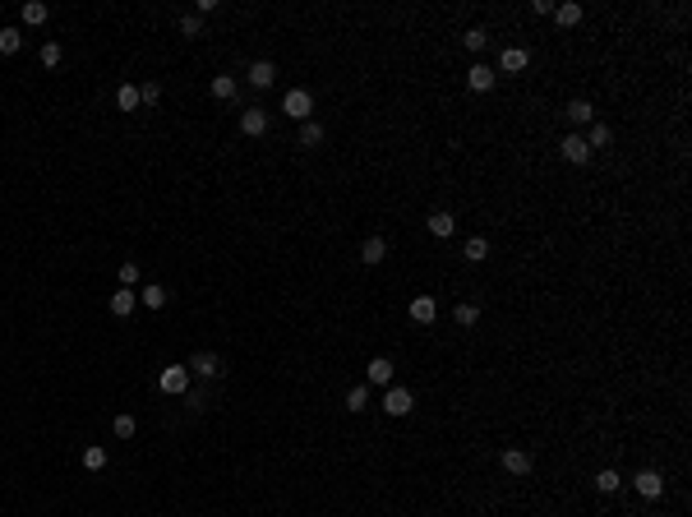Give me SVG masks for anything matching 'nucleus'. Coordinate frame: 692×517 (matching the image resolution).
Segmentation results:
<instances>
[{
  "instance_id": "nucleus-1",
  "label": "nucleus",
  "mask_w": 692,
  "mask_h": 517,
  "mask_svg": "<svg viewBox=\"0 0 692 517\" xmlns=\"http://www.w3.org/2000/svg\"><path fill=\"white\" fill-rule=\"evenodd\" d=\"M189 379H194V375H189L185 365H166L157 384H162V393H171V397H185V393H189Z\"/></svg>"
},
{
  "instance_id": "nucleus-2",
  "label": "nucleus",
  "mask_w": 692,
  "mask_h": 517,
  "mask_svg": "<svg viewBox=\"0 0 692 517\" xmlns=\"http://www.w3.org/2000/svg\"><path fill=\"white\" fill-rule=\"evenodd\" d=\"M282 111L291 116V121H300V125H305V121H309V111H314V98H309L305 88H291V93L282 98Z\"/></svg>"
},
{
  "instance_id": "nucleus-3",
  "label": "nucleus",
  "mask_w": 692,
  "mask_h": 517,
  "mask_svg": "<svg viewBox=\"0 0 692 517\" xmlns=\"http://www.w3.org/2000/svg\"><path fill=\"white\" fill-rule=\"evenodd\" d=\"M632 490H637L642 499H660V495H665V476H660L656 466H646V471L632 476Z\"/></svg>"
},
{
  "instance_id": "nucleus-4",
  "label": "nucleus",
  "mask_w": 692,
  "mask_h": 517,
  "mask_svg": "<svg viewBox=\"0 0 692 517\" xmlns=\"http://www.w3.org/2000/svg\"><path fill=\"white\" fill-rule=\"evenodd\" d=\"M185 370H189V375H203V379H217L222 375V356L217 351H194Z\"/></svg>"
},
{
  "instance_id": "nucleus-5",
  "label": "nucleus",
  "mask_w": 692,
  "mask_h": 517,
  "mask_svg": "<svg viewBox=\"0 0 692 517\" xmlns=\"http://www.w3.org/2000/svg\"><path fill=\"white\" fill-rule=\"evenodd\" d=\"M559 153L568 157L572 166H586V162H591V148H586V134H568V139L559 143Z\"/></svg>"
},
{
  "instance_id": "nucleus-6",
  "label": "nucleus",
  "mask_w": 692,
  "mask_h": 517,
  "mask_svg": "<svg viewBox=\"0 0 692 517\" xmlns=\"http://www.w3.org/2000/svg\"><path fill=\"white\" fill-rule=\"evenodd\" d=\"M531 466H536V457H531L527 448H503V471L508 476H531Z\"/></svg>"
},
{
  "instance_id": "nucleus-7",
  "label": "nucleus",
  "mask_w": 692,
  "mask_h": 517,
  "mask_svg": "<svg viewBox=\"0 0 692 517\" xmlns=\"http://www.w3.org/2000/svg\"><path fill=\"white\" fill-rule=\"evenodd\" d=\"M411 407H416L411 388H388V397H384V411H388V416H411Z\"/></svg>"
},
{
  "instance_id": "nucleus-8",
  "label": "nucleus",
  "mask_w": 692,
  "mask_h": 517,
  "mask_svg": "<svg viewBox=\"0 0 692 517\" xmlns=\"http://www.w3.org/2000/svg\"><path fill=\"white\" fill-rule=\"evenodd\" d=\"M466 83H471V93H489V88L498 83V74H494L489 65H484V60H475V65L466 69Z\"/></svg>"
},
{
  "instance_id": "nucleus-9",
  "label": "nucleus",
  "mask_w": 692,
  "mask_h": 517,
  "mask_svg": "<svg viewBox=\"0 0 692 517\" xmlns=\"http://www.w3.org/2000/svg\"><path fill=\"white\" fill-rule=\"evenodd\" d=\"M527 65H531V51H527V46H508V51L498 55V69H503V74H522Z\"/></svg>"
},
{
  "instance_id": "nucleus-10",
  "label": "nucleus",
  "mask_w": 692,
  "mask_h": 517,
  "mask_svg": "<svg viewBox=\"0 0 692 517\" xmlns=\"http://www.w3.org/2000/svg\"><path fill=\"white\" fill-rule=\"evenodd\" d=\"M245 79H250L254 88H273V83H277V65H273V60H254Z\"/></svg>"
},
{
  "instance_id": "nucleus-11",
  "label": "nucleus",
  "mask_w": 692,
  "mask_h": 517,
  "mask_svg": "<svg viewBox=\"0 0 692 517\" xmlns=\"http://www.w3.org/2000/svg\"><path fill=\"white\" fill-rule=\"evenodd\" d=\"M563 116H568V121L577 125V130H582V125H591V121H595V107H591L586 98H572L568 107H563Z\"/></svg>"
},
{
  "instance_id": "nucleus-12",
  "label": "nucleus",
  "mask_w": 692,
  "mask_h": 517,
  "mask_svg": "<svg viewBox=\"0 0 692 517\" xmlns=\"http://www.w3.org/2000/svg\"><path fill=\"white\" fill-rule=\"evenodd\" d=\"M425 227H429V236L448 241V236L457 231V217H452V213H429V217H425Z\"/></svg>"
},
{
  "instance_id": "nucleus-13",
  "label": "nucleus",
  "mask_w": 692,
  "mask_h": 517,
  "mask_svg": "<svg viewBox=\"0 0 692 517\" xmlns=\"http://www.w3.org/2000/svg\"><path fill=\"white\" fill-rule=\"evenodd\" d=\"M411 319H416V323H434V319H439V300H434V296H416V300H411Z\"/></svg>"
},
{
  "instance_id": "nucleus-14",
  "label": "nucleus",
  "mask_w": 692,
  "mask_h": 517,
  "mask_svg": "<svg viewBox=\"0 0 692 517\" xmlns=\"http://www.w3.org/2000/svg\"><path fill=\"white\" fill-rule=\"evenodd\" d=\"M134 305H139V291H130V286H121V291L111 296V314H116V319L134 314Z\"/></svg>"
},
{
  "instance_id": "nucleus-15",
  "label": "nucleus",
  "mask_w": 692,
  "mask_h": 517,
  "mask_svg": "<svg viewBox=\"0 0 692 517\" xmlns=\"http://www.w3.org/2000/svg\"><path fill=\"white\" fill-rule=\"evenodd\" d=\"M360 259H365V264H384V259H388V241H384V236H369V241H365L360 245Z\"/></svg>"
},
{
  "instance_id": "nucleus-16",
  "label": "nucleus",
  "mask_w": 692,
  "mask_h": 517,
  "mask_svg": "<svg viewBox=\"0 0 692 517\" xmlns=\"http://www.w3.org/2000/svg\"><path fill=\"white\" fill-rule=\"evenodd\" d=\"M461 259H466V264H484V259H489V241H484V236H471V241L461 245Z\"/></svg>"
},
{
  "instance_id": "nucleus-17",
  "label": "nucleus",
  "mask_w": 692,
  "mask_h": 517,
  "mask_svg": "<svg viewBox=\"0 0 692 517\" xmlns=\"http://www.w3.org/2000/svg\"><path fill=\"white\" fill-rule=\"evenodd\" d=\"M208 88H212V98H217V102H236V93H240V83H236L231 74H217V79L208 83Z\"/></svg>"
},
{
  "instance_id": "nucleus-18",
  "label": "nucleus",
  "mask_w": 692,
  "mask_h": 517,
  "mask_svg": "<svg viewBox=\"0 0 692 517\" xmlns=\"http://www.w3.org/2000/svg\"><path fill=\"white\" fill-rule=\"evenodd\" d=\"M240 130L259 139V134H268V116H264L259 107H254V111H245V116H240Z\"/></svg>"
},
{
  "instance_id": "nucleus-19",
  "label": "nucleus",
  "mask_w": 692,
  "mask_h": 517,
  "mask_svg": "<svg viewBox=\"0 0 692 517\" xmlns=\"http://www.w3.org/2000/svg\"><path fill=\"white\" fill-rule=\"evenodd\" d=\"M139 300H143L148 309H162L166 300H171V291H166V286H157V282H148V286L139 291Z\"/></svg>"
},
{
  "instance_id": "nucleus-20",
  "label": "nucleus",
  "mask_w": 692,
  "mask_h": 517,
  "mask_svg": "<svg viewBox=\"0 0 692 517\" xmlns=\"http://www.w3.org/2000/svg\"><path fill=\"white\" fill-rule=\"evenodd\" d=\"M609 139H614V130H609V125L604 121H591V134H586V148H609Z\"/></svg>"
},
{
  "instance_id": "nucleus-21",
  "label": "nucleus",
  "mask_w": 692,
  "mask_h": 517,
  "mask_svg": "<svg viewBox=\"0 0 692 517\" xmlns=\"http://www.w3.org/2000/svg\"><path fill=\"white\" fill-rule=\"evenodd\" d=\"M369 384H393V361L388 356H374L369 361Z\"/></svg>"
},
{
  "instance_id": "nucleus-22",
  "label": "nucleus",
  "mask_w": 692,
  "mask_h": 517,
  "mask_svg": "<svg viewBox=\"0 0 692 517\" xmlns=\"http://www.w3.org/2000/svg\"><path fill=\"white\" fill-rule=\"evenodd\" d=\"M46 19H51V5H42V0H28V5H23V23L37 28V23H46Z\"/></svg>"
},
{
  "instance_id": "nucleus-23",
  "label": "nucleus",
  "mask_w": 692,
  "mask_h": 517,
  "mask_svg": "<svg viewBox=\"0 0 692 517\" xmlns=\"http://www.w3.org/2000/svg\"><path fill=\"white\" fill-rule=\"evenodd\" d=\"M618 485H623V476H618V471H609V466L595 471V490H600V495H618Z\"/></svg>"
},
{
  "instance_id": "nucleus-24",
  "label": "nucleus",
  "mask_w": 692,
  "mask_h": 517,
  "mask_svg": "<svg viewBox=\"0 0 692 517\" xmlns=\"http://www.w3.org/2000/svg\"><path fill=\"white\" fill-rule=\"evenodd\" d=\"M323 143V125L319 121H305L300 125V148H319Z\"/></svg>"
},
{
  "instance_id": "nucleus-25",
  "label": "nucleus",
  "mask_w": 692,
  "mask_h": 517,
  "mask_svg": "<svg viewBox=\"0 0 692 517\" xmlns=\"http://www.w3.org/2000/svg\"><path fill=\"white\" fill-rule=\"evenodd\" d=\"M116 107L121 111H139L143 102H139V88H134V83H121V93H116Z\"/></svg>"
},
{
  "instance_id": "nucleus-26",
  "label": "nucleus",
  "mask_w": 692,
  "mask_h": 517,
  "mask_svg": "<svg viewBox=\"0 0 692 517\" xmlns=\"http://www.w3.org/2000/svg\"><path fill=\"white\" fill-rule=\"evenodd\" d=\"M23 46V33L19 28H0V55H14Z\"/></svg>"
},
{
  "instance_id": "nucleus-27",
  "label": "nucleus",
  "mask_w": 692,
  "mask_h": 517,
  "mask_svg": "<svg viewBox=\"0 0 692 517\" xmlns=\"http://www.w3.org/2000/svg\"><path fill=\"white\" fill-rule=\"evenodd\" d=\"M484 42H489V33H484V28H466V33H461V46H466V51H475V55L484 51Z\"/></svg>"
},
{
  "instance_id": "nucleus-28",
  "label": "nucleus",
  "mask_w": 692,
  "mask_h": 517,
  "mask_svg": "<svg viewBox=\"0 0 692 517\" xmlns=\"http://www.w3.org/2000/svg\"><path fill=\"white\" fill-rule=\"evenodd\" d=\"M365 407H369V384H355L346 393V411H365Z\"/></svg>"
},
{
  "instance_id": "nucleus-29",
  "label": "nucleus",
  "mask_w": 692,
  "mask_h": 517,
  "mask_svg": "<svg viewBox=\"0 0 692 517\" xmlns=\"http://www.w3.org/2000/svg\"><path fill=\"white\" fill-rule=\"evenodd\" d=\"M452 319H457V323H461V328H471V323H475V319H480V305H471V300H461V305H457V309H452Z\"/></svg>"
},
{
  "instance_id": "nucleus-30",
  "label": "nucleus",
  "mask_w": 692,
  "mask_h": 517,
  "mask_svg": "<svg viewBox=\"0 0 692 517\" xmlns=\"http://www.w3.org/2000/svg\"><path fill=\"white\" fill-rule=\"evenodd\" d=\"M554 19H559L563 28H572V23H582V5H572V0H568V5H559V10H554Z\"/></svg>"
},
{
  "instance_id": "nucleus-31",
  "label": "nucleus",
  "mask_w": 692,
  "mask_h": 517,
  "mask_svg": "<svg viewBox=\"0 0 692 517\" xmlns=\"http://www.w3.org/2000/svg\"><path fill=\"white\" fill-rule=\"evenodd\" d=\"M83 466H88V471H102V466H107V448H102V443L83 448Z\"/></svg>"
},
{
  "instance_id": "nucleus-32",
  "label": "nucleus",
  "mask_w": 692,
  "mask_h": 517,
  "mask_svg": "<svg viewBox=\"0 0 692 517\" xmlns=\"http://www.w3.org/2000/svg\"><path fill=\"white\" fill-rule=\"evenodd\" d=\"M139 102H143V107H157V102H162V83H157V79H148V83L139 88Z\"/></svg>"
},
{
  "instance_id": "nucleus-33",
  "label": "nucleus",
  "mask_w": 692,
  "mask_h": 517,
  "mask_svg": "<svg viewBox=\"0 0 692 517\" xmlns=\"http://www.w3.org/2000/svg\"><path fill=\"white\" fill-rule=\"evenodd\" d=\"M111 429H116V439H134V429H139V425H134V416H116V420H111Z\"/></svg>"
},
{
  "instance_id": "nucleus-34",
  "label": "nucleus",
  "mask_w": 692,
  "mask_h": 517,
  "mask_svg": "<svg viewBox=\"0 0 692 517\" xmlns=\"http://www.w3.org/2000/svg\"><path fill=\"white\" fill-rule=\"evenodd\" d=\"M180 33L198 37V33H203V19H198V14H180Z\"/></svg>"
},
{
  "instance_id": "nucleus-35",
  "label": "nucleus",
  "mask_w": 692,
  "mask_h": 517,
  "mask_svg": "<svg viewBox=\"0 0 692 517\" xmlns=\"http://www.w3.org/2000/svg\"><path fill=\"white\" fill-rule=\"evenodd\" d=\"M42 65H46V69L60 65V42H46V46H42Z\"/></svg>"
},
{
  "instance_id": "nucleus-36",
  "label": "nucleus",
  "mask_w": 692,
  "mask_h": 517,
  "mask_svg": "<svg viewBox=\"0 0 692 517\" xmlns=\"http://www.w3.org/2000/svg\"><path fill=\"white\" fill-rule=\"evenodd\" d=\"M134 282H139V264L125 259V264H121V286H134Z\"/></svg>"
},
{
  "instance_id": "nucleus-37",
  "label": "nucleus",
  "mask_w": 692,
  "mask_h": 517,
  "mask_svg": "<svg viewBox=\"0 0 692 517\" xmlns=\"http://www.w3.org/2000/svg\"><path fill=\"white\" fill-rule=\"evenodd\" d=\"M185 402H189L194 411H203V407H208V393H203V388H189V393H185Z\"/></svg>"
}]
</instances>
